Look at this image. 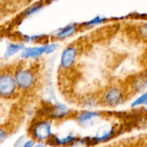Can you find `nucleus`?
<instances>
[{"label":"nucleus","instance_id":"1","mask_svg":"<svg viewBox=\"0 0 147 147\" xmlns=\"http://www.w3.org/2000/svg\"><path fill=\"white\" fill-rule=\"evenodd\" d=\"M127 97L125 88L121 85H111L106 88L100 96L101 105L115 109L122 105Z\"/></svg>","mask_w":147,"mask_h":147},{"label":"nucleus","instance_id":"13","mask_svg":"<svg viewBox=\"0 0 147 147\" xmlns=\"http://www.w3.org/2000/svg\"><path fill=\"white\" fill-rule=\"evenodd\" d=\"M45 6V2L44 1H39V2H36L33 4H31L30 6H28L22 14V17H27V16H32L37 12H39L43 7Z\"/></svg>","mask_w":147,"mask_h":147},{"label":"nucleus","instance_id":"9","mask_svg":"<svg viewBox=\"0 0 147 147\" xmlns=\"http://www.w3.org/2000/svg\"><path fill=\"white\" fill-rule=\"evenodd\" d=\"M79 26L78 24L76 23H71V24H67L62 28H59L52 36L59 40H65L67 38H70L71 36L74 35L79 29Z\"/></svg>","mask_w":147,"mask_h":147},{"label":"nucleus","instance_id":"10","mask_svg":"<svg viewBox=\"0 0 147 147\" xmlns=\"http://www.w3.org/2000/svg\"><path fill=\"white\" fill-rule=\"evenodd\" d=\"M147 87V74L140 73L134 76L129 82L130 90L134 93H140Z\"/></svg>","mask_w":147,"mask_h":147},{"label":"nucleus","instance_id":"20","mask_svg":"<svg viewBox=\"0 0 147 147\" xmlns=\"http://www.w3.org/2000/svg\"><path fill=\"white\" fill-rule=\"evenodd\" d=\"M140 34L147 40V24H144L140 28Z\"/></svg>","mask_w":147,"mask_h":147},{"label":"nucleus","instance_id":"2","mask_svg":"<svg viewBox=\"0 0 147 147\" xmlns=\"http://www.w3.org/2000/svg\"><path fill=\"white\" fill-rule=\"evenodd\" d=\"M29 137L37 142H47L53 135V121L48 118H40L32 122L28 129Z\"/></svg>","mask_w":147,"mask_h":147},{"label":"nucleus","instance_id":"4","mask_svg":"<svg viewBox=\"0 0 147 147\" xmlns=\"http://www.w3.org/2000/svg\"><path fill=\"white\" fill-rule=\"evenodd\" d=\"M18 92L14 73L9 71H0V98L13 99L18 95Z\"/></svg>","mask_w":147,"mask_h":147},{"label":"nucleus","instance_id":"16","mask_svg":"<svg viewBox=\"0 0 147 147\" xmlns=\"http://www.w3.org/2000/svg\"><path fill=\"white\" fill-rule=\"evenodd\" d=\"M10 130L9 127L6 126H0V145L3 144L9 136Z\"/></svg>","mask_w":147,"mask_h":147},{"label":"nucleus","instance_id":"21","mask_svg":"<svg viewBox=\"0 0 147 147\" xmlns=\"http://www.w3.org/2000/svg\"><path fill=\"white\" fill-rule=\"evenodd\" d=\"M34 147H48V144L47 142H36Z\"/></svg>","mask_w":147,"mask_h":147},{"label":"nucleus","instance_id":"7","mask_svg":"<svg viewBox=\"0 0 147 147\" xmlns=\"http://www.w3.org/2000/svg\"><path fill=\"white\" fill-rule=\"evenodd\" d=\"M78 139H79V137H78L74 134H68L62 138L53 134L47 143L48 145H51L53 146H71L77 145Z\"/></svg>","mask_w":147,"mask_h":147},{"label":"nucleus","instance_id":"14","mask_svg":"<svg viewBox=\"0 0 147 147\" xmlns=\"http://www.w3.org/2000/svg\"><path fill=\"white\" fill-rule=\"evenodd\" d=\"M24 45L22 43H9L5 50L4 53V57L5 58H9L11 57L20 52H22V50L24 48Z\"/></svg>","mask_w":147,"mask_h":147},{"label":"nucleus","instance_id":"18","mask_svg":"<svg viewBox=\"0 0 147 147\" xmlns=\"http://www.w3.org/2000/svg\"><path fill=\"white\" fill-rule=\"evenodd\" d=\"M26 140H27V137H26L25 135L19 137V138L15 141V143H14V145H13V147H22V145H23V143H24V141H25Z\"/></svg>","mask_w":147,"mask_h":147},{"label":"nucleus","instance_id":"15","mask_svg":"<svg viewBox=\"0 0 147 147\" xmlns=\"http://www.w3.org/2000/svg\"><path fill=\"white\" fill-rule=\"evenodd\" d=\"M131 108H140L146 107L147 108V91L141 93L138 97H136L130 104Z\"/></svg>","mask_w":147,"mask_h":147},{"label":"nucleus","instance_id":"23","mask_svg":"<svg viewBox=\"0 0 147 147\" xmlns=\"http://www.w3.org/2000/svg\"><path fill=\"white\" fill-rule=\"evenodd\" d=\"M26 2H32V1H34V0H25Z\"/></svg>","mask_w":147,"mask_h":147},{"label":"nucleus","instance_id":"8","mask_svg":"<svg viewBox=\"0 0 147 147\" xmlns=\"http://www.w3.org/2000/svg\"><path fill=\"white\" fill-rule=\"evenodd\" d=\"M47 44H40L34 47H28L22 50L21 57L22 59H37L44 54H47Z\"/></svg>","mask_w":147,"mask_h":147},{"label":"nucleus","instance_id":"11","mask_svg":"<svg viewBox=\"0 0 147 147\" xmlns=\"http://www.w3.org/2000/svg\"><path fill=\"white\" fill-rule=\"evenodd\" d=\"M81 106L84 109H95L101 105L100 96L95 95H89L81 100Z\"/></svg>","mask_w":147,"mask_h":147},{"label":"nucleus","instance_id":"19","mask_svg":"<svg viewBox=\"0 0 147 147\" xmlns=\"http://www.w3.org/2000/svg\"><path fill=\"white\" fill-rule=\"evenodd\" d=\"M36 142L37 141H35L34 139H32V138H29V139H27L25 141H24V143H23V145H22V147H34V145L36 144Z\"/></svg>","mask_w":147,"mask_h":147},{"label":"nucleus","instance_id":"17","mask_svg":"<svg viewBox=\"0 0 147 147\" xmlns=\"http://www.w3.org/2000/svg\"><path fill=\"white\" fill-rule=\"evenodd\" d=\"M106 19L103 18V17H100V16H96L90 21H88L87 22H84V26L85 27H95V26H97L99 24H101L102 22H103Z\"/></svg>","mask_w":147,"mask_h":147},{"label":"nucleus","instance_id":"3","mask_svg":"<svg viewBox=\"0 0 147 147\" xmlns=\"http://www.w3.org/2000/svg\"><path fill=\"white\" fill-rule=\"evenodd\" d=\"M14 77L19 91L28 92L32 90L38 82V76L31 68H17L14 72Z\"/></svg>","mask_w":147,"mask_h":147},{"label":"nucleus","instance_id":"12","mask_svg":"<svg viewBox=\"0 0 147 147\" xmlns=\"http://www.w3.org/2000/svg\"><path fill=\"white\" fill-rule=\"evenodd\" d=\"M49 35L47 34H24L22 37V40L24 43H47V40H49Z\"/></svg>","mask_w":147,"mask_h":147},{"label":"nucleus","instance_id":"6","mask_svg":"<svg viewBox=\"0 0 147 147\" xmlns=\"http://www.w3.org/2000/svg\"><path fill=\"white\" fill-rule=\"evenodd\" d=\"M78 56V48L75 45L67 46L60 55L59 64L62 69L69 70L76 63Z\"/></svg>","mask_w":147,"mask_h":147},{"label":"nucleus","instance_id":"22","mask_svg":"<svg viewBox=\"0 0 147 147\" xmlns=\"http://www.w3.org/2000/svg\"><path fill=\"white\" fill-rule=\"evenodd\" d=\"M2 16H3V10H2V9L0 8V19H1Z\"/></svg>","mask_w":147,"mask_h":147},{"label":"nucleus","instance_id":"5","mask_svg":"<svg viewBox=\"0 0 147 147\" xmlns=\"http://www.w3.org/2000/svg\"><path fill=\"white\" fill-rule=\"evenodd\" d=\"M102 115V112L95 109H84L75 113L73 118L79 126L83 127H89L96 123Z\"/></svg>","mask_w":147,"mask_h":147}]
</instances>
